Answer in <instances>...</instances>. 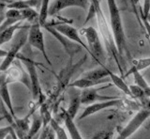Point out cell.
Masks as SVG:
<instances>
[{
    "label": "cell",
    "mask_w": 150,
    "mask_h": 139,
    "mask_svg": "<svg viewBox=\"0 0 150 139\" xmlns=\"http://www.w3.org/2000/svg\"><path fill=\"white\" fill-rule=\"evenodd\" d=\"M107 4L110 14L111 30L112 32V35H114V40L116 45L117 52H118L121 67L123 69V66L126 63V59L130 58V53L128 44H127L120 11L117 7L115 0H107Z\"/></svg>",
    "instance_id": "6da1fadb"
},
{
    "label": "cell",
    "mask_w": 150,
    "mask_h": 139,
    "mask_svg": "<svg viewBox=\"0 0 150 139\" xmlns=\"http://www.w3.org/2000/svg\"><path fill=\"white\" fill-rule=\"evenodd\" d=\"M86 59H87V55H84L83 57L80 59L76 63L69 61V64L67 66L59 72L58 74L56 75L57 83H56L54 89L52 91V94L50 96L51 101H55L62 95L63 92L67 89V87H69L70 84L69 81L71 79V77L73 76L75 72H77L81 68L82 65H83V63L86 61Z\"/></svg>",
    "instance_id": "7a4b0ae2"
},
{
    "label": "cell",
    "mask_w": 150,
    "mask_h": 139,
    "mask_svg": "<svg viewBox=\"0 0 150 139\" xmlns=\"http://www.w3.org/2000/svg\"><path fill=\"white\" fill-rule=\"evenodd\" d=\"M17 59L21 60V61L25 65V68L27 70V72L29 74L30 81H31V93H32V98L34 101H37V104L40 106L45 103L46 97L42 93L41 90V86L40 83L39 75H38L37 72V67H36V62L33 61L30 57H26L25 55L21 54L18 55Z\"/></svg>",
    "instance_id": "3957f363"
},
{
    "label": "cell",
    "mask_w": 150,
    "mask_h": 139,
    "mask_svg": "<svg viewBox=\"0 0 150 139\" xmlns=\"http://www.w3.org/2000/svg\"><path fill=\"white\" fill-rule=\"evenodd\" d=\"M31 27L30 26H25V27L19 31H17V34L15 38L13 40V43L11 44V47L8 51V55L7 57L3 59L1 63V72H6L8 69L11 67L13 62L17 59L18 55L20 54V50L23 48V46L25 44L26 41H28V33H29V29Z\"/></svg>",
    "instance_id": "277c9868"
},
{
    "label": "cell",
    "mask_w": 150,
    "mask_h": 139,
    "mask_svg": "<svg viewBox=\"0 0 150 139\" xmlns=\"http://www.w3.org/2000/svg\"><path fill=\"white\" fill-rule=\"evenodd\" d=\"M80 33L86 39L87 46L92 54V58L100 65H102V60L104 59V49L98 31L93 26H87L80 29Z\"/></svg>",
    "instance_id": "5b68a950"
},
{
    "label": "cell",
    "mask_w": 150,
    "mask_h": 139,
    "mask_svg": "<svg viewBox=\"0 0 150 139\" xmlns=\"http://www.w3.org/2000/svg\"><path fill=\"white\" fill-rule=\"evenodd\" d=\"M43 28H45L61 45L63 46L65 52L67 53V55L69 57V62H73L74 55H77L78 53H80L83 49L80 44L74 43V41L69 40V38H67V37L64 36L63 34H61L60 32H58L54 26L49 25L48 23H47V24L43 26Z\"/></svg>",
    "instance_id": "8992f818"
},
{
    "label": "cell",
    "mask_w": 150,
    "mask_h": 139,
    "mask_svg": "<svg viewBox=\"0 0 150 139\" xmlns=\"http://www.w3.org/2000/svg\"><path fill=\"white\" fill-rule=\"evenodd\" d=\"M150 117V110L146 108H143L142 110H140L139 112L136 113V115L131 118L129 123L126 125L124 128H122L118 136L115 139H128L130 137L132 134L137 132V130L142 126V125L145 122L148 118Z\"/></svg>",
    "instance_id": "52a82bcc"
},
{
    "label": "cell",
    "mask_w": 150,
    "mask_h": 139,
    "mask_svg": "<svg viewBox=\"0 0 150 139\" xmlns=\"http://www.w3.org/2000/svg\"><path fill=\"white\" fill-rule=\"evenodd\" d=\"M28 43L31 45L32 47L39 50L45 58L46 62L49 64V66H52V61L50 57L47 54L45 43H44V36L43 32H42V26L40 23L31 25V27L29 29V33H28Z\"/></svg>",
    "instance_id": "ba28073f"
},
{
    "label": "cell",
    "mask_w": 150,
    "mask_h": 139,
    "mask_svg": "<svg viewBox=\"0 0 150 139\" xmlns=\"http://www.w3.org/2000/svg\"><path fill=\"white\" fill-rule=\"evenodd\" d=\"M21 60L15 63V66H11L8 69L6 72H3L2 73L5 75L6 81L8 84L12 82H20L25 85L28 90L31 91V81L28 72H25L21 66Z\"/></svg>",
    "instance_id": "9c48e42d"
},
{
    "label": "cell",
    "mask_w": 150,
    "mask_h": 139,
    "mask_svg": "<svg viewBox=\"0 0 150 139\" xmlns=\"http://www.w3.org/2000/svg\"><path fill=\"white\" fill-rule=\"evenodd\" d=\"M49 25L54 26L58 32H60L61 34H63L69 40H71L74 43L80 44L88 54H90V55L92 57L90 49H89L87 44L83 43V40H82V37H81V33H80V31H78L75 27L70 26L69 23H57V24H49Z\"/></svg>",
    "instance_id": "30bf717a"
},
{
    "label": "cell",
    "mask_w": 150,
    "mask_h": 139,
    "mask_svg": "<svg viewBox=\"0 0 150 139\" xmlns=\"http://www.w3.org/2000/svg\"><path fill=\"white\" fill-rule=\"evenodd\" d=\"M122 101H123V99L116 98L114 100H109V101H98V103L89 104L87 107L83 110V112L79 116L78 119L82 120L86 118L90 117V116L96 114L98 112H100L102 110L109 109L112 107H118L119 108L122 104Z\"/></svg>",
    "instance_id": "8fae6325"
},
{
    "label": "cell",
    "mask_w": 150,
    "mask_h": 139,
    "mask_svg": "<svg viewBox=\"0 0 150 139\" xmlns=\"http://www.w3.org/2000/svg\"><path fill=\"white\" fill-rule=\"evenodd\" d=\"M90 0H54L50 5L49 16H54L67 8L77 7L86 10L88 8Z\"/></svg>",
    "instance_id": "7c38bea8"
},
{
    "label": "cell",
    "mask_w": 150,
    "mask_h": 139,
    "mask_svg": "<svg viewBox=\"0 0 150 139\" xmlns=\"http://www.w3.org/2000/svg\"><path fill=\"white\" fill-rule=\"evenodd\" d=\"M112 85H106L105 87H98V89H83L81 91V99H82V104H95L96 101H109V100H114L116 99L117 97H112V96H105V95H100L98 94V90L106 89V87H109Z\"/></svg>",
    "instance_id": "4fadbf2b"
},
{
    "label": "cell",
    "mask_w": 150,
    "mask_h": 139,
    "mask_svg": "<svg viewBox=\"0 0 150 139\" xmlns=\"http://www.w3.org/2000/svg\"><path fill=\"white\" fill-rule=\"evenodd\" d=\"M8 83L6 81V78H5V75L1 72V78H0V96H1V100L5 104V105L7 106V108L8 109V111L12 114V116L14 117V118H17V116L15 111H14V107H13V104H12V100L11 97V93H9L8 90Z\"/></svg>",
    "instance_id": "5bb4252c"
},
{
    "label": "cell",
    "mask_w": 150,
    "mask_h": 139,
    "mask_svg": "<svg viewBox=\"0 0 150 139\" xmlns=\"http://www.w3.org/2000/svg\"><path fill=\"white\" fill-rule=\"evenodd\" d=\"M111 80H106V78L101 80H91V79H87V78H80V79L75 80L74 82L70 83L69 87H76L78 89H91V87L98 86V85H102V84H106Z\"/></svg>",
    "instance_id": "9a60e30c"
},
{
    "label": "cell",
    "mask_w": 150,
    "mask_h": 139,
    "mask_svg": "<svg viewBox=\"0 0 150 139\" xmlns=\"http://www.w3.org/2000/svg\"><path fill=\"white\" fill-rule=\"evenodd\" d=\"M82 104V99H81V92L74 90L73 92L70 93V101L69 105L66 111L68 116H69L70 118H73L76 117V115L78 113V110L80 108V105Z\"/></svg>",
    "instance_id": "2e32d148"
},
{
    "label": "cell",
    "mask_w": 150,
    "mask_h": 139,
    "mask_svg": "<svg viewBox=\"0 0 150 139\" xmlns=\"http://www.w3.org/2000/svg\"><path fill=\"white\" fill-rule=\"evenodd\" d=\"M109 78L112 82V85H115L117 89H120L124 94L128 95L129 97H130V98L133 99L132 93H131V91H130V87H129V86H128L126 84V82L124 81L123 77L115 74V72H112V71H110V70H109Z\"/></svg>",
    "instance_id": "e0dca14e"
},
{
    "label": "cell",
    "mask_w": 150,
    "mask_h": 139,
    "mask_svg": "<svg viewBox=\"0 0 150 139\" xmlns=\"http://www.w3.org/2000/svg\"><path fill=\"white\" fill-rule=\"evenodd\" d=\"M23 27H25V26H23V21H22L0 32V45H3L6 43L11 41L13 39L14 33L16 31H19L20 29L23 28Z\"/></svg>",
    "instance_id": "ac0fdd59"
},
{
    "label": "cell",
    "mask_w": 150,
    "mask_h": 139,
    "mask_svg": "<svg viewBox=\"0 0 150 139\" xmlns=\"http://www.w3.org/2000/svg\"><path fill=\"white\" fill-rule=\"evenodd\" d=\"M64 122L66 125V128L68 129V132L69 133L70 138L71 139H83V136L81 135V133L79 132L76 124L74 122V119L70 118L69 116H68L66 112L64 115Z\"/></svg>",
    "instance_id": "d6986e66"
},
{
    "label": "cell",
    "mask_w": 150,
    "mask_h": 139,
    "mask_svg": "<svg viewBox=\"0 0 150 139\" xmlns=\"http://www.w3.org/2000/svg\"><path fill=\"white\" fill-rule=\"evenodd\" d=\"M84 78L91 80H101L104 78L109 77V69L105 67H100L98 69H94L92 71H89L83 74Z\"/></svg>",
    "instance_id": "ffe728a7"
},
{
    "label": "cell",
    "mask_w": 150,
    "mask_h": 139,
    "mask_svg": "<svg viewBox=\"0 0 150 139\" xmlns=\"http://www.w3.org/2000/svg\"><path fill=\"white\" fill-rule=\"evenodd\" d=\"M150 67V57H146V58H140L137 60H133L132 61V66L129 70L126 73H124L123 77H128L130 74H132V72L135 71H143V70H145Z\"/></svg>",
    "instance_id": "44dd1931"
},
{
    "label": "cell",
    "mask_w": 150,
    "mask_h": 139,
    "mask_svg": "<svg viewBox=\"0 0 150 139\" xmlns=\"http://www.w3.org/2000/svg\"><path fill=\"white\" fill-rule=\"evenodd\" d=\"M33 120L31 123V127L29 130V133L27 134V139H32L36 134L40 132V128L43 126V122H42V118L40 117V115L39 114H33Z\"/></svg>",
    "instance_id": "7402d4cb"
},
{
    "label": "cell",
    "mask_w": 150,
    "mask_h": 139,
    "mask_svg": "<svg viewBox=\"0 0 150 139\" xmlns=\"http://www.w3.org/2000/svg\"><path fill=\"white\" fill-rule=\"evenodd\" d=\"M40 115L42 118V122H43V129L49 127L53 118H52V113L48 101H45L40 106Z\"/></svg>",
    "instance_id": "603a6c76"
},
{
    "label": "cell",
    "mask_w": 150,
    "mask_h": 139,
    "mask_svg": "<svg viewBox=\"0 0 150 139\" xmlns=\"http://www.w3.org/2000/svg\"><path fill=\"white\" fill-rule=\"evenodd\" d=\"M21 11H22L23 20L28 21L31 25L40 23V12L35 11L34 9H32V8L25 9V10H23Z\"/></svg>",
    "instance_id": "cb8c5ba5"
},
{
    "label": "cell",
    "mask_w": 150,
    "mask_h": 139,
    "mask_svg": "<svg viewBox=\"0 0 150 139\" xmlns=\"http://www.w3.org/2000/svg\"><path fill=\"white\" fill-rule=\"evenodd\" d=\"M51 0H42L41 7L40 9V24L43 27L47 24V18L49 16V9H50Z\"/></svg>",
    "instance_id": "d4e9b609"
},
{
    "label": "cell",
    "mask_w": 150,
    "mask_h": 139,
    "mask_svg": "<svg viewBox=\"0 0 150 139\" xmlns=\"http://www.w3.org/2000/svg\"><path fill=\"white\" fill-rule=\"evenodd\" d=\"M50 126L51 128L54 130V132L55 133L56 137L57 139H68V134L67 133L65 132V130L60 126L59 123L54 120V118L52 119V121L50 123Z\"/></svg>",
    "instance_id": "484cf974"
},
{
    "label": "cell",
    "mask_w": 150,
    "mask_h": 139,
    "mask_svg": "<svg viewBox=\"0 0 150 139\" xmlns=\"http://www.w3.org/2000/svg\"><path fill=\"white\" fill-rule=\"evenodd\" d=\"M132 75H133V79L135 82V85L140 87L141 89H143L145 92H146L149 89V85L147 84V82L145 81V79L144 78V76L141 74V72L138 71H135L132 72Z\"/></svg>",
    "instance_id": "4316f807"
},
{
    "label": "cell",
    "mask_w": 150,
    "mask_h": 139,
    "mask_svg": "<svg viewBox=\"0 0 150 139\" xmlns=\"http://www.w3.org/2000/svg\"><path fill=\"white\" fill-rule=\"evenodd\" d=\"M115 131L114 130H104L97 133L92 139H114Z\"/></svg>",
    "instance_id": "83f0119b"
},
{
    "label": "cell",
    "mask_w": 150,
    "mask_h": 139,
    "mask_svg": "<svg viewBox=\"0 0 150 139\" xmlns=\"http://www.w3.org/2000/svg\"><path fill=\"white\" fill-rule=\"evenodd\" d=\"M22 21H23V20L18 19V18H5V20L3 22H1V26H0V32L5 30L9 26H14L19 22H22Z\"/></svg>",
    "instance_id": "f1b7e54d"
},
{
    "label": "cell",
    "mask_w": 150,
    "mask_h": 139,
    "mask_svg": "<svg viewBox=\"0 0 150 139\" xmlns=\"http://www.w3.org/2000/svg\"><path fill=\"white\" fill-rule=\"evenodd\" d=\"M5 12H6L5 13V17L6 18H18V19L23 20V15H22V11L19 10H16V9H7V11Z\"/></svg>",
    "instance_id": "f546056e"
},
{
    "label": "cell",
    "mask_w": 150,
    "mask_h": 139,
    "mask_svg": "<svg viewBox=\"0 0 150 139\" xmlns=\"http://www.w3.org/2000/svg\"><path fill=\"white\" fill-rule=\"evenodd\" d=\"M95 15H97L96 8H95V6H94L92 3H90V7H89V11L87 12V15H86V21H84V23H83V26L86 25L87 23L90 21Z\"/></svg>",
    "instance_id": "4dcf8cb0"
},
{
    "label": "cell",
    "mask_w": 150,
    "mask_h": 139,
    "mask_svg": "<svg viewBox=\"0 0 150 139\" xmlns=\"http://www.w3.org/2000/svg\"><path fill=\"white\" fill-rule=\"evenodd\" d=\"M12 129L13 127L11 125L7 127H2L0 129V139H6L8 135H11Z\"/></svg>",
    "instance_id": "1f68e13d"
},
{
    "label": "cell",
    "mask_w": 150,
    "mask_h": 139,
    "mask_svg": "<svg viewBox=\"0 0 150 139\" xmlns=\"http://www.w3.org/2000/svg\"><path fill=\"white\" fill-rule=\"evenodd\" d=\"M140 11L143 13L144 17H147L150 13V0H144V7L140 9Z\"/></svg>",
    "instance_id": "d6a6232c"
},
{
    "label": "cell",
    "mask_w": 150,
    "mask_h": 139,
    "mask_svg": "<svg viewBox=\"0 0 150 139\" xmlns=\"http://www.w3.org/2000/svg\"><path fill=\"white\" fill-rule=\"evenodd\" d=\"M140 13V15H141V19H142L143 23H144V27H145V30H146L147 32V35L149 37V39H150V23L147 21V19L145 18L144 15H143V13L142 12H139Z\"/></svg>",
    "instance_id": "836d02e7"
},
{
    "label": "cell",
    "mask_w": 150,
    "mask_h": 139,
    "mask_svg": "<svg viewBox=\"0 0 150 139\" xmlns=\"http://www.w3.org/2000/svg\"><path fill=\"white\" fill-rule=\"evenodd\" d=\"M8 55V51H5L3 49H0V57H2L3 59H5Z\"/></svg>",
    "instance_id": "e575fe53"
},
{
    "label": "cell",
    "mask_w": 150,
    "mask_h": 139,
    "mask_svg": "<svg viewBox=\"0 0 150 139\" xmlns=\"http://www.w3.org/2000/svg\"><path fill=\"white\" fill-rule=\"evenodd\" d=\"M144 108H146V109H149V110H150V99L147 101V103L144 104Z\"/></svg>",
    "instance_id": "d590c367"
},
{
    "label": "cell",
    "mask_w": 150,
    "mask_h": 139,
    "mask_svg": "<svg viewBox=\"0 0 150 139\" xmlns=\"http://www.w3.org/2000/svg\"><path fill=\"white\" fill-rule=\"evenodd\" d=\"M145 93H146V95H147V97H149L150 98V87H149V89H148V90L145 92Z\"/></svg>",
    "instance_id": "8d00e7d4"
},
{
    "label": "cell",
    "mask_w": 150,
    "mask_h": 139,
    "mask_svg": "<svg viewBox=\"0 0 150 139\" xmlns=\"http://www.w3.org/2000/svg\"><path fill=\"white\" fill-rule=\"evenodd\" d=\"M145 18H146V19H147V21L150 23V13H149V14H148V16L147 17H145Z\"/></svg>",
    "instance_id": "74e56055"
},
{
    "label": "cell",
    "mask_w": 150,
    "mask_h": 139,
    "mask_svg": "<svg viewBox=\"0 0 150 139\" xmlns=\"http://www.w3.org/2000/svg\"><path fill=\"white\" fill-rule=\"evenodd\" d=\"M6 139H12V137H11V135H8V137H7Z\"/></svg>",
    "instance_id": "f35d334b"
},
{
    "label": "cell",
    "mask_w": 150,
    "mask_h": 139,
    "mask_svg": "<svg viewBox=\"0 0 150 139\" xmlns=\"http://www.w3.org/2000/svg\"><path fill=\"white\" fill-rule=\"evenodd\" d=\"M98 1H100V2H101V0H98Z\"/></svg>",
    "instance_id": "ab89813d"
}]
</instances>
